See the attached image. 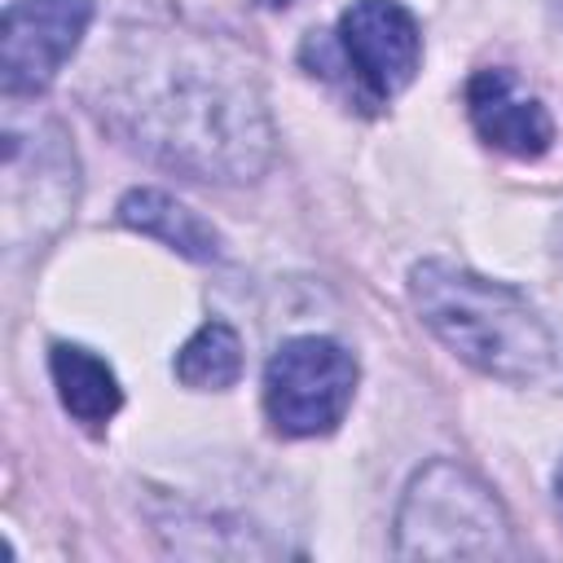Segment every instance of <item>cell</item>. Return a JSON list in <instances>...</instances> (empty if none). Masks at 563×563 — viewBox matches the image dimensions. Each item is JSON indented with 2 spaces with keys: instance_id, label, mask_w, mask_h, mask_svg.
Returning <instances> with one entry per match:
<instances>
[{
  "instance_id": "3",
  "label": "cell",
  "mask_w": 563,
  "mask_h": 563,
  "mask_svg": "<svg viewBox=\"0 0 563 563\" xmlns=\"http://www.w3.org/2000/svg\"><path fill=\"white\" fill-rule=\"evenodd\" d=\"M400 559H501L510 523L501 501L457 462H431L413 475L396 515Z\"/></svg>"
},
{
  "instance_id": "12",
  "label": "cell",
  "mask_w": 563,
  "mask_h": 563,
  "mask_svg": "<svg viewBox=\"0 0 563 563\" xmlns=\"http://www.w3.org/2000/svg\"><path fill=\"white\" fill-rule=\"evenodd\" d=\"M264 4H273V9H286V4H295V0H264Z\"/></svg>"
},
{
  "instance_id": "9",
  "label": "cell",
  "mask_w": 563,
  "mask_h": 563,
  "mask_svg": "<svg viewBox=\"0 0 563 563\" xmlns=\"http://www.w3.org/2000/svg\"><path fill=\"white\" fill-rule=\"evenodd\" d=\"M48 369H53V383H57L62 405L84 427H101V422H110L119 413L123 391H119L114 369L101 356H92V352H84L75 343H57L48 352Z\"/></svg>"
},
{
  "instance_id": "2",
  "label": "cell",
  "mask_w": 563,
  "mask_h": 563,
  "mask_svg": "<svg viewBox=\"0 0 563 563\" xmlns=\"http://www.w3.org/2000/svg\"><path fill=\"white\" fill-rule=\"evenodd\" d=\"M150 145L172 163L220 180H246L268 154V128L251 84L211 75V66H176L167 88L145 106Z\"/></svg>"
},
{
  "instance_id": "8",
  "label": "cell",
  "mask_w": 563,
  "mask_h": 563,
  "mask_svg": "<svg viewBox=\"0 0 563 563\" xmlns=\"http://www.w3.org/2000/svg\"><path fill=\"white\" fill-rule=\"evenodd\" d=\"M119 220L128 229H141V233L158 238L163 246L180 251L185 260H220V233L198 211H189L185 202H176L163 189H132V194H123Z\"/></svg>"
},
{
  "instance_id": "10",
  "label": "cell",
  "mask_w": 563,
  "mask_h": 563,
  "mask_svg": "<svg viewBox=\"0 0 563 563\" xmlns=\"http://www.w3.org/2000/svg\"><path fill=\"white\" fill-rule=\"evenodd\" d=\"M242 374V339L224 321H207L176 352V378L198 391H224Z\"/></svg>"
},
{
  "instance_id": "5",
  "label": "cell",
  "mask_w": 563,
  "mask_h": 563,
  "mask_svg": "<svg viewBox=\"0 0 563 563\" xmlns=\"http://www.w3.org/2000/svg\"><path fill=\"white\" fill-rule=\"evenodd\" d=\"M92 22V0H13L4 9L0 35V70L4 92H44L66 57L79 48Z\"/></svg>"
},
{
  "instance_id": "4",
  "label": "cell",
  "mask_w": 563,
  "mask_h": 563,
  "mask_svg": "<svg viewBox=\"0 0 563 563\" xmlns=\"http://www.w3.org/2000/svg\"><path fill=\"white\" fill-rule=\"evenodd\" d=\"M356 391V361L321 334L282 343L264 369V409L282 435H325L343 422Z\"/></svg>"
},
{
  "instance_id": "6",
  "label": "cell",
  "mask_w": 563,
  "mask_h": 563,
  "mask_svg": "<svg viewBox=\"0 0 563 563\" xmlns=\"http://www.w3.org/2000/svg\"><path fill=\"white\" fill-rule=\"evenodd\" d=\"M339 53L369 101H387L413 84L422 62V35L396 0H352L339 18Z\"/></svg>"
},
{
  "instance_id": "11",
  "label": "cell",
  "mask_w": 563,
  "mask_h": 563,
  "mask_svg": "<svg viewBox=\"0 0 563 563\" xmlns=\"http://www.w3.org/2000/svg\"><path fill=\"white\" fill-rule=\"evenodd\" d=\"M554 488H559V501H563V462H559V475H554Z\"/></svg>"
},
{
  "instance_id": "1",
  "label": "cell",
  "mask_w": 563,
  "mask_h": 563,
  "mask_svg": "<svg viewBox=\"0 0 563 563\" xmlns=\"http://www.w3.org/2000/svg\"><path fill=\"white\" fill-rule=\"evenodd\" d=\"M409 290L435 339L479 374L501 383H537L550 369V330L519 290L444 260H422Z\"/></svg>"
},
{
  "instance_id": "7",
  "label": "cell",
  "mask_w": 563,
  "mask_h": 563,
  "mask_svg": "<svg viewBox=\"0 0 563 563\" xmlns=\"http://www.w3.org/2000/svg\"><path fill=\"white\" fill-rule=\"evenodd\" d=\"M466 114L488 145L515 158H537L554 141V123L545 106L528 97L510 70H475L466 84Z\"/></svg>"
}]
</instances>
